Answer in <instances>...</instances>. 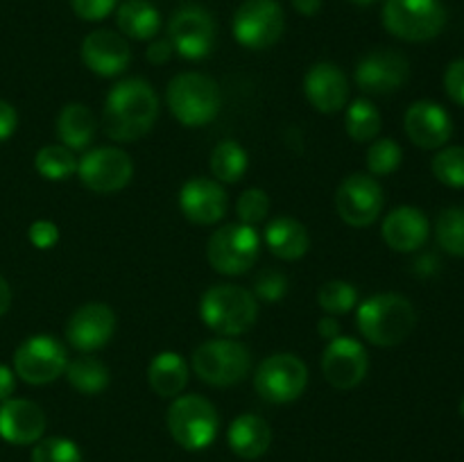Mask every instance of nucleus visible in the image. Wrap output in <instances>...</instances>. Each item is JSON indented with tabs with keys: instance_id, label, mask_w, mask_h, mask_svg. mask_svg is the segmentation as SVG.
Listing matches in <instances>:
<instances>
[{
	"instance_id": "obj_39",
	"label": "nucleus",
	"mask_w": 464,
	"mask_h": 462,
	"mask_svg": "<svg viewBox=\"0 0 464 462\" xmlns=\"http://www.w3.org/2000/svg\"><path fill=\"white\" fill-rule=\"evenodd\" d=\"M288 293V279L276 270H266L256 276L254 281V297L263 299V302H279L284 294Z\"/></svg>"
},
{
	"instance_id": "obj_33",
	"label": "nucleus",
	"mask_w": 464,
	"mask_h": 462,
	"mask_svg": "<svg viewBox=\"0 0 464 462\" xmlns=\"http://www.w3.org/2000/svg\"><path fill=\"white\" fill-rule=\"evenodd\" d=\"M435 236L444 252L451 256H464V207H451L440 213Z\"/></svg>"
},
{
	"instance_id": "obj_23",
	"label": "nucleus",
	"mask_w": 464,
	"mask_h": 462,
	"mask_svg": "<svg viewBox=\"0 0 464 462\" xmlns=\"http://www.w3.org/2000/svg\"><path fill=\"white\" fill-rule=\"evenodd\" d=\"M381 234H383L385 245L394 249V252H417L429 240V217L424 216V211L415 207H399L385 216Z\"/></svg>"
},
{
	"instance_id": "obj_28",
	"label": "nucleus",
	"mask_w": 464,
	"mask_h": 462,
	"mask_svg": "<svg viewBox=\"0 0 464 462\" xmlns=\"http://www.w3.org/2000/svg\"><path fill=\"white\" fill-rule=\"evenodd\" d=\"M116 23L122 36L150 41L161 30V14L148 0H125L116 7Z\"/></svg>"
},
{
	"instance_id": "obj_30",
	"label": "nucleus",
	"mask_w": 464,
	"mask_h": 462,
	"mask_svg": "<svg viewBox=\"0 0 464 462\" xmlns=\"http://www.w3.org/2000/svg\"><path fill=\"white\" fill-rule=\"evenodd\" d=\"M249 166V157L245 148L236 140H222L211 152V172L216 181L222 184H236L245 177Z\"/></svg>"
},
{
	"instance_id": "obj_47",
	"label": "nucleus",
	"mask_w": 464,
	"mask_h": 462,
	"mask_svg": "<svg viewBox=\"0 0 464 462\" xmlns=\"http://www.w3.org/2000/svg\"><path fill=\"white\" fill-rule=\"evenodd\" d=\"M293 7L297 9L302 16H315L322 7V0H293Z\"/></svg>"
},
{
	"instance_id": "obj_21",
	"label": "nucleus",
	"mask_w": 464,
	"mask_h": 462,
	"mask_svg": "<svg viewBox=\"0 0 464 462\" xmlns=\"http://www.w3.org/2000/svg\"><path fill=\"white\" fill-rule=\"evenodd\" d=\"M304 93L313 109L322 113H335L347 107L349 80L335 63L320 62L308 68L304 77Z\"/></svg>"
},
{
	"instance_id": "obj_12",
	"label": "nucleus",
	"mask_w": 464,
	"mask_h": 462,
	"mask_svg": "<svg viewBox=\"0 0 464 462\" xmlns=\"http://www.w3.org/2000/svg\"><path fill=\"white\" fill-rule=\"evenodd\" d=\"M168 39L179 57L199 62L208 57L216 43V21L198 5H184L168 23Z\"/></svg>"
},
{
	"instance_id": "obj_15",
	"label": "nucleus",
	"mask_w": 464,
	"mask_h": 462,
	"mask_svg": "<svg viewBox=\"0 0 464 462\" xmlns=\"http://www.w3.org/2000/svg\"><path fill=\"white\" fill-rule=\"evenodd\" d=\"M383 188L372 175H349L335 193L338 216L349 226H370L383 211Z\"/></svg>"
},
{
	"instance_id": "obj_42",
	"label": "nucleus",
	"mask_w": 464,
	"mask_h": 462,
	"mask_svg": "<svg viewBox=\"0 0 464 462\" xmlns=\"http://www.w3.org/2000/svg\"><path fill=\"white\" fill-rule=\"evenodd\" d=\"M444 89L453 102L464 107V59L449 63L447 72H444Z\"/></svg>"
},
{
	"instance_id": "obj_5",
	"label": "nucleus",
	"mask_w": 464,
	"mask_h": 462,
	"mask_svg": "<svg viewBox=\"0 0 464 462\" xmlns=\"http://www.w3.org/2000/svg\"><path fill=\"white\" fill-rule=\"evenodd\" d=\"M220 419L208 399L199 394H181L168 408V430L186 451H202L216 439Z\"/></svg>"
},
{
	"instance_id": "obj_48",
	"label": "nucleus",
	"mask_w": 464,
	"mask_h": 462,
	"mask_svg": "<svg viewBox=\"0 0 464 462\" xmlns=\"http://www.w3.org/2000/svg\"><path fill=\"white\" fill-rule=\"evenodd\" d=\"M9 303H12V288H9L7 281L0 276V315L9 311Z\"/></svg>"
},
{
	"instance_id": "obj_19",
	"label": "nucleus",
	"mask_w": 464,
	"mask_h": 462,
	"mask_svg": "<svg viewBox=\"0 0 464 462\" xmlns=\"http://www.w3.org/2000/svg\"><path fill=\"white\" fill-rule=\"evenodd\" d=\"M406 134L417 148L438 149L449 143L453 134V122L447 109L433 100H420L411 104L403 118Z\"/></svg>"
},
{
	"instance_id": "obj_13",
	"label": "nucleus",
	"mask_w": 464,
	"mask_h": 462,
	"mask_svg": "<svg viewBox=\"0 0 464 462\" xmlns=\"http://www.w3.org/2000/svg\"><path fill=\"white\" fill-rule=\"evenodd\" d=\"M77 177L93 193H118L134 177V163L121 148H95L77 161Z\"/></svg>"
},
{
	"instance_id": "obj_24",
	"label": "nucleus",
	"mask_w": 464,
	"mask_h": 462,
	"mask_svg": "<svg viewBox=\"0 0 464 462\" xmlns=\"http://www.w3.org/2000/svg\"><path fill=\"white\" fill-rule=\"evenodd\" d=\"M227 439H229V447L236 456L243 457V460H256L270 448L272 430L263 417L245 412L231 421Z\"/></svg>"
},
{
	"instance_id": "obj_3",
	"label": "nucleus",
	"mask_w": 464,
	"mask_h": 462,
	"mask_svg": "<svg viewBox=\"0 0 464 462\" xmlns=\"http://www.w3.org/2000/svg\"><path fill=\"white\" fill-rule=\"evenodd\" d=\"M199 317L218 335H243L258 317V303L254 293L243 285L218 284L204 293L199 302Z\"/></svg>"
},
{
	"instance_id": "obj_7",
	"label": "nucleus",
	"mask_w": 464,
	"mask_h": 462,
	"mask_svg": "<svg viewBox=\"0 0 464 462\" xmlns=\"http://www.w3.org/2000/svg\"><path fill=\"white\" fill-rule=\"evenodd\" d=\"M193 370L213 388H229L247 379L252 353L238 340H208L193 351Z\"/></svg>"
},
{
	"instance_id": "obj_10",
	"label": "nucleus",
	"mask_w": 464,
	"mask_h": 462,
	"mask_svg": "<svg viewBox=\"0 0 464 462\" xmlns=\"http://www.w3.org/2000/svg\"><path fill=\"white\" fill-rule=\"evenodd\" d=\"M308 385V367L295 353H275L258 365L254 388L270 403H293Z\"/></svg>"
},
{
	"instance_id": "obj_38",
	"label": "nucleus",
	"mask_w": 464,
	"mask_h": 462,
	"mask_svg": "<svg viewBox=\"0 0 464 462\" xmlns=\"http://www.w3.org/2000/svg\"><path fill=\"white\" fill-rule=\"evenodd\" d=\"M236 213H238L243 225H258L270 213V197L263 188H247L236 202Z\"/></svg>"
},
{
	"instance_id": "obj_46",
	"label": "nucleus",
	"mask_w": 464,
	"mask_h": 462,
	"mask_svg": "<svg viewBox=\"0 0 464 462\" xmlns=\"http://www.w3.org/2000/svg\"><path fill=\"white\" fill-rule=\"evenodd\" d=\"M317 333L324 340H334L340 335V324L334 317H324V320H320V324H317Z\"/></svg>"
},
{
	"instance_id": "obj_44",
	"label": "nucleus",
	"mask_w": 464,
	"mask_h": 462,
	"mask_svg": "<svg viewBox=\"0 0 464 462\" xmlns=\"http://www.w3.org/2000/svg\"><path fill=\"white\" fill-rule=\"evenodd\" d=\"M148 62L150 63H166L168 59L175 54V48H172L170 39H159V41H152L148 48Z\"/></svg>"
},
{
	"instance_id": "obj_31",
	"label": "nucleus",
	"mask_w": 464,
	"mask_h": 462,
	"mask_svg": "<svg viewBox=\"0 0 464 462\" xmlns=\"http://www.w3.org/2000/svg\"><path fill=\"white\" fill-rule=\"evenodd\" d=\"M344 130L356 143L374 140L381 131V111L367 98H356L344 113Z\"/></svg>"
},
{
	"instance_id": "obj_40",
	"label": "nucleus",
	"mask_w": 464,
	"mask_h": 462,
	"mask_svg": "<svg viewBox=\"0 0 464 462\" xmlns=\"http://www.w3.org/2000/svg\"><path fill=\"white\" fill-rule=\"evenodd\" d=\"M71 5L82 21L95 23L111 14L118 7V0H71Z\"/></svg>"
},
{
	"instance_id": "obj_50",
	"label": "nucleus",
	"mask_w": 464,
	"mask_h": 462,
	"mask_svg": "<svg viewBox=\"0 0 464 462\" xmlns=\"http://www.w3.org/2000/svg\"><path fill=\"white\" fill-rule=\"evenodd\" d=\"M460 415L464 417V397H462V401H460Z\"/></svg>"
},
{
	"instance_id": "obj_37",
	"label": "nucleus",
	"mask_w": 464,
	"mask_h": 462,
	"mask_svg": "<svg viewBox=\"0 0 464 462\" xmlns=\"http://www.w3.org/2000/svg\"><path fill=\"white\" fill-rule=\"evenodd\" d=\"M32 462H82V451L72 439L45 438L32 448Z\"/></svg>"
},
{
	"instance_id": "obj_11",
	"label": "nucleus",
	"mask_w": 464,
	"mask_h": 462,
	"mask_svg": "<svg viewBox=\"0 0 464 462\" xmlns=\"http://www.w3.org/2000/svg\"><path fill=\"white\" fill-rule=\"evenodd\" d=\"M68 351L54 335H32L14 353V371L30 385H45L63 376Z\"/></svg>"
},
{
	"instance_id": "obj_45",
	"label": "nucleus",
	"mask_w": 464,
	"mask_h": 462,
	"mask_svg": "<svg viewBox=\"0 0 464 462\" xmlns=\"http://www.w3.org/2000/svg\"><path fill=\"white\" fill-rule=\"evenodd\" d=\"M14 390H16V379H14V371L7 365H0V401H7L12 399Z\"/></svg>"
},
{
	"instance_id": "obj_26",
	"label": "nucleus",
	"mask_w": 464,
	"mask_h": 462,
	"mask_svg": "<svg viewBox=\"0 0 464 462\" xmlns=\"http://www.w3.org/2000/svg\"><path fill=\"white\" fill-rule=\"evenodd\" d=\"M188 362L177 351H161L148 367L150 388L163 399H175L188 385Z\"/></svg>"
},
{
	"instance_id": "obj_27",
	"label": "nucleus",
	"mask_w": 464,
	"mask_h": 462,
	"mask_svg": "<svg viewBox=\"0 0 464 462\" xmlns=\"http://www.w3.org/2000/svg\"><path fill=\"white\" fill-rule=\"evenodd\" d=\"M95 131H98V120L86 104L71 102L59 111L57 136L62 145H66L72 152L89 148L95 139Z\"/></svg>"
},
{
	"instance_id": "obj_35",
	"label": "nucleus",
	"mask_w": 464,
	"mask_h": 462,
	"mask_svg": "<svg viewBox=\"0 0 464 462\" xmlns=\"http://www.w3.org/2000/svg\"><path fill=\"white\" fill-rule=\"evenodd\" d=\"M403 161V149L397 140L379 139L367 149V168L372 177L392 175Z\"/></svg>"
},
{
	"instance_id": "obj_43",
	"label": "nucleus",
	"mask_w": 464,
	"mask_h": 462,
	"mask_svg": "<svg viewBox=\"0 0 464 462\" xmlns=\"http://www.w3.org/2000/svg\"><path fill=\"white\" fill-rule=\"evenodd\" d=\"M16 125H18L16 109H14L9 102H5V100H0V143H5V140L16 131Z\"/></svg>"
},
{
	"instance_id": "obj_2",
	"label": "nucleus",
	"mask_w": 464,
	"mask_h": 462,
	"mask_svg": "<svg viewBox=\"0 0 464 462\" xmlns=\"http://www.w3.org/2000/svg\"><path fill=\"white\" fill-rule=\"evenodd\" d=\"M417 313L411 299L397 293L367 297L356 311V326L376 347H397L415 331Z\"/></svg>"
},
{
	"instance_id": "obj_17",
	"label": "nucleus",
	"mask_w": 464,
	"mask_h": 462,
	"mask_svg": "<svg viewBox=\"0 0 464 462\" xmlns=\"http://www.w3.org/2000/svg\"><path fill=\"white\" fill-rule=\"evenodd\" d=\"M113 333H116V313L107 303H84L66 322L68 344L82 353L107 347Z\"/></svg>"
},
{
	"instance_id": "obj_29",
	"label": "nucleus",
	"mask_w": 464,
	"mask_h": 462,
	"mask_svg": "<svg viewBox=\"0 0 464 462\" xmlns=\"http://www.w3.org/2000/svg\"><path fill=\"white\" fill-rule=\"evenodd\" d=\"M66 379L77 392L86 394V397H93L100 394L109 385V367L102 361L93 356H80L68 361L66 365Z\"/></svg>"
},
{
	"instance_id": "obj_49",
	"label": "nucleus",
	"mask_w": 464,
	"mask_h": 462,
	"mask_svg": "<svg viewBox=\"0 0 464 462\" xmlns=\"http://www.w3.org/2000/svg\"><path fill=\"white\" fill-rule=\"evenodd\" d=\"M352 3H356V5H372V3H376V0H352Z\"/></svg>"
},
{
	"instance_id": "obj_6",
	"label": "nucleus",
	"mask_w": 464,
	"mask_h": 462,
	"mask_svg": "<svg viewBox=\"0 0 464 462\" xmlns=\"http://www.w3.org/2000/svg\"><path fill=\"white\" fill-rule=\"evenodd\" d=\"M381 18L392 36L421 43L444 30L447 9L442 0H385Z\"/></svg>"
},
{
	"instance_id": "obj_16",
	"label": "nucleus",
	"mask_w": 464,
	"mask_h": 462,
	"mask_svg": "<svg viewBox=\"0 0 464 462\" xmlns=\"http://www.w3.org/2000/svg\"><path fill=\"white\" fill-rule=\"evenodd\" d=\"M370 371V356L356 338L338 335L329 340L322 353V374L334 388L353 390Z\"/></svg>"
},
{
	"instance_id": "obj_34",
	"label": "nucleus",
	"mask_w": 464,
	"mask_h": 462,
	"mask_svg": "<svg viewBox=\"0 0 464 462\" xmlns=\"http://www.w3.org/2000/svg\"><path fill=\"white\" fill-rule=\"evenodd\" d=\"M317 303L329 315H344L358 303V290L349 281H326L317 293Z\"/></svg>"
},
{
	"instance_id": "obj_36",
	"label": "nucleus",
	"mask_w": 464,
	"mask_h": 462,
	"mask_svg": "<svg viewBox=\"0 0 464 462\" xmlns=\"http://www.w3.org/2000/svg\"><path fill=\"white\" fill-rule=\"evenodd\" d=\"M433 175L449 188H464V148L451 145L435 154Z\"/></svg>"
},
{
	"instance_id": "obj_9",
	"label": "nucleus",
	"mask_w": 464,
	"mask_h": 462,
	"mask_svg": "<svg viewBox=\"0 0 464 462\" xmlns=\"http://www.w3.org/2000/svg\"><path fill=\"white\" fill-rule=\"evenodd\" d=\"M231 30L243 48H270L281 39L285 30L284 7L276 0H245L236 9Z\"/></svg>"
},
{
	"instance_id": "obj_32",
	"label": "nucleus",
	"mask_w": 464,
	"mask_h": 462,
	"mask_svg": "<svg viewBox=\"0 0 464 462\" xmlns=\"http://www.w3.org/2000/svg\"><path fill=\"white\" fill-rule=\"evenodd\" d=\"M77 161L80 159L66 145H45L36 152L34 168L44 179L63 181L68 177L77 175Z\"/></svg>"
},
{
	"instance_id": "obj_20",
	"label": "nucleus",
	"mask_w": 464,
	"mask_h": 462,
	"mask_svg": "<svg viewBox=\"0 0 464 462\" xmlns=\"http://www.w3.org/2000/svg\"><path fill=\"white\" fill-rule=\"evenodd\" d=\"M227 207H229V197L220 181L208 179V177H195L181 186L179 208L195 225H216L225 217Z\"/></svg>"
},
{
	"instance_id": "obj_14",
	"label": "nucleus",
	"mask_w": 464,
	"mask_h": 462,
	"mask_svg": "<svg viewBox=\"0 0 464 462\" xmlns=\"http://www.w3.org/2000/svg\"><path fill=\"white\" fill-rule=\"evenodd\" d=\"M353 80L362 93L390 95L411 80V62L399 50H372L356 63Z\"/></svg>"
},
{
	"instance_id": "obj_41",
	"label": "nucleus",
	"mask_w": 464,
	"mask_h": 462,
	"mask_svg": "<svg viewBox=\"0 0 464 462\" xmlns=\"http://www.w3.org/2000/svg\"><path fill=\"white\" fill-rule=\"evenodd\" d=\"M27 238L36 249H53L59 240V229L50 220H36L30 225Z\"/></svg>"
},
{
	"instance_id": "obj_8",
	"label": "nucleus",
	"mask_w": 464,
	"mask_h": 462,
	"mask_svg": "<svg viewBox=\"0 0 464 462\" xmlns=\"http://www.w3.org/2000/svg\"><path fill=\"white\" fill-rule=\"evenodd\" d=\"M261 254V236L254 226L236 222L225 225L208 238L207 258L220 274L240 276L254 267Z\"/></svg>"
},
{
	"instance_id": "obj_1",
	"label": "nucleus",
	"mask_w": 464,
	"mask_h": 462,
	"mask_svg": "<svg viewBox=\"0 0 464 462\" xmlns=\"http://www.w3.org/2000/svg\"><path fill=\"white\" fill-rule=\"evenodd\" d=\"M159 118V95L148 80L130 77L109 91L104 102V134L118 143L143 139Z\"/></svg>"
},
{
	"instance_id": "obj_4",
	"label": "nucleus",
	"mask_w": 464,
	"mask_h": 462,
	"mask_svg": "<svg viewBox=\"0 0 464 462\" xmlns=\"http://www.w3.org/2000/svg\"><path fill=\"white\" fill-rule=\"evenodd\" d=\"M172 116L184 127H204L220 113L222 93L213 77L202 72H179L166 91Z\"/></svg>"
},
{
	"instance_id": "obj_18",
	"label": "nucleus",
	"mask_w": 464,
	"mask_h": 462,
	"mask_svg": "<svg viewBox=\"0 0 464 462\" xmlns=\"http://www.w3.org/2000/svg\"><path fill=\"white\" fill-rule=\"evenodd\" d=\"M82 62L100 77H116L130 68L131 48L113 30H93L82 41Z\"/></svg>"
},
{
	"instance_id": "obj_25",
	"label": "nucleus",
	"mask_w": 464,
	"mask_h": 462,
	"mask_svg": "<svg viewBox=\"0 0 464 462\" xmlns=\"http://www.w3.org/2000/svg\"><path fill=\"white\" fill-rule=\"evenodd\" d=\"M263 240H266L267 249L284 261H297L308 252V245H311L306 226L288 216L267 222Z\"/></svg>"
},
{
	"instance_id": "obj_22",
	"label": "nucleus",
	"mask_w": 464,
	"mask_h": 462,
	"mask_svg": "<svg viewBox=\"0 0 464 462\" xmlns=\"http://www.w3.org/2000/svg\"><path fill=\"white\" fill-rule=\"evenodd\" d=\"M45 430V415L34 401L27 399H7L0 403V438L9 444L39 442Z\"/></svg>"
}]
</instances>
